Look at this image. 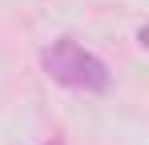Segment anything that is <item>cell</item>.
Segmentation results:
<instances>
[{
	"mask_svg": "<svg viewBox=\"0 0 149 145\" xmlns=\"http://www.w3.org/2000/svg\"><path fill=\"white\" fill-rule=\"evenodd\" d=\"M40 65H45V72H49L56 85H65V89H85V93H105V89H109L105 61L93 56L89 48H81L77 40H69V36L52 40V45L40 52Z\"/></svg>",
	"mask_w": 149,
	"mask_h": 145,
	"instance_id": "6da1fadb",
	"label": "cell"
},
{
	"mask_svg": "<svg viewBox=\"0 0 149 145\" xmlns=\"http://www.w3.org/2000/svg\"><path fill=\"white\" fill-rule=\"evenodd\" d=\"M45 145H61V141H45Z\"/></svg>",
	"mask_w": 149,
	"mask_h": 145,
	"instance_id": "7a4b0ae2",
	"label": "cell"
}]
</instances>
